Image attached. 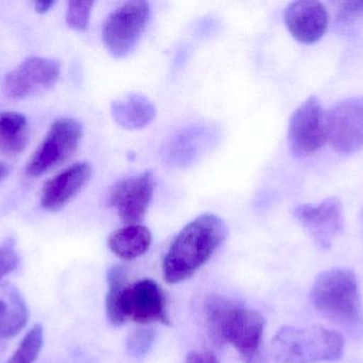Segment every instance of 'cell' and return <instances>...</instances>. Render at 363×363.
I'll return each mask as SVG.
<instances>
[{
  "instance_id": "26",
  "label": "cell",
  "mask_w": 363,
  "mask_h": 363,
  "mask_svg": "<svg viewBox=\"0 0 363 363\" xmlns=\"http://www.w3.org/2000/svg\"><path fill=\"white\" fill-rule=\"evenodd\" d=\"M55 2L50 0V1H36L34 4V6H35V11L40 14H44V13L48 12L53 6H55Z\"/></svg>"
},
{
  "instance_id": "1",
  "label": "cell",
  "mask_w": 363,
  "mask_h": 363,
  "mask_svg": "<svg viewBox=\"0 0 363 363\" xmlns=\"http://www.w3.org/2000/svg\"><path fill=\"white\" fill-rule=\"evenodd\" d=\"M207 334L216 347L232 345L245 363H267L262 354L266 321L259 311L215 294L205 302Z\"/></svg>"
},
{
  "instance_id": "22",
  "label": "cell",
  "mask_w": 363,
  "mask_h": 363,
  "mask_svg": "<svg viewBox=\"0 0 363 363\" xmlns=\"http://www.w3.org/2000/svg\"><path fill=\"white\" fill-rule=\"evenodd\" d=\"M94 1H70L66 12V21L72 29L85 30L89 26Z\"/></svg>"
},
{
  "instance_id": "14",
  "label": "cell",
  "mask_w": 363,
  "mask_h": 363,
  "mask_svg": "<svg viewBox=\"0 0 363 363\" xmlns=\"http://www.w3.org/2000/svg\"><path fill=\"white\" fill-rule=\"evenodd\" d=\"M284 21L291 36L303 44H313L325 34L330 23L328 9L319 1L291 2Z\"/></svg>"
},
{
  "instance_id": "7",
  "label": "cell",
  "mask_w": 363,
  "mask_h": 363,
  "mask_svg": "<svg viewBox=\"0 0 363 363\" xmlns=\"http://www.w3.org/2000/svg\"><path fill=\"white\" fill-rule=\"evenodd\" d=\"M83 128L70 117L57 119L27 166V174L42 176L49 170L65 163L78 151L82 140Z\"/></svg>"
},
{
  "instance_id": "3",
  "label": "cell",
  "mask_w": 363,
  "mask_h": 363,
  "mask_svg": "<svg viewBox=\"0 0 363 363\" xmlns=\"http://www.w3.org/2000/svg\"><path fill=\"white\" fill-rule=\"evenodd\" d=\"M228 230L223 220L213 213L199 215L172 241L163 262L168 283H179L194 276L223 244Z\"/></svg>"
},
{
  "instance_id": "8",
  "label": "cell",
  "mask_w": 363,
  "mask_h": 363,
  "mask_svg": "<svg viewBox=\"0 0 363 363\" xmlns=\"http://www.w3.org/2000/svg\"><path fill=\"white\" fill-rule=\"evenodd\" d=\"M326 142L337 153L363 148V97L341 100L325 113Z\"/></svg>"
},
{
  "instance_id": "5",
  "label": "cell",
  "mask_w": 363,
  "mask_h": 363,
  "mask_svg": "<svg viewBox=\"0 0 363 363\" xmlns=\"http://www.w3.org/2000/svg\"><path fill=\"white\" fill-rule=\"evenodd\" d=\"M271 352L277 363L338 362L345 353V339L323 326H284L273 337Z\"/></svg>"
},
{
  "instance_id": "4",
  "label": "cell",
  "mask_w": 363,
  "mask_h": 363,
  "mask_svg": "<svg viewBox=\"0 0 363 363\" xmlns=\"http://www.w3.org/2000/svg\"><path fill=\"white\" fill-rule=\"evenodd\" d=\"M311 300L318 313L354 339H363V304L354 271L330 269L313 283Z\"/></svg>"
},
{
  "instance_id": "25",
  "label": "cell",
  "mask_w": 363,
  "mask_h": 363,
  "mask_svg": "<svg viewBox=\"0 0 363 363\" xmlns=\"http://www.w3.org/2000/svg\"><path fill=\"white\" fill-rule=\"evenodd\" d=\"M185 363H219V362L211 352L192 351L186 356Z\"/></svg>"
},
{
  "instance_id": "23",
  "label": "cell",
  "mask_w": 363,
  "mask_h": 363,
  "mask_svg": "<svg viewBox=\"0 0 363 363\" xmlns=\"http://www.w3.org/2000/svg\"><path fill=\"white\" fill-rule=\"evenodd\" d=\"M19 257L13 240L0 244V279L12 273L18 266Z\"/></svg>"
},
{
  "instance_id": "9",
  "label": "cell",
  "mask_w": 363,
  "mask_h": 363,
  "mask_svg": "<svg viewBox=\"0 0 363 363\" xmlns=\"http://www.w3.org/2000/svg\"><path fill=\"white\" fill-rule=\"evenodd\" d=\"M326 142L325 112L320 100L311 96L290 117L288 143L298 158L308 157Z\"/></svg>"
},
{
  "instance_id": "2",
  "label": "cell",
  "mask_w": 363,
  "mask_h": 363,
  "mask_svg": "<svg viewBox=\"0 0 363 363\" xmlns=\"http://www.w3.org/2000/svg\"><path fill=\"white\" fill-rule=\"evenodd\" d=\"M128 271L121 264L108 271V290L106 313L112 325L121 326L127 321L170 325L167 303L163 289L152 279H142L128 285Z\"/></svg>"
},
{
  "instance_id": "13",
  "label": "cell",
  "mask_w": 363,
  "mask_h": 363,
  "mask_svg": "<svg viewBox=\"0 0 363 363\" xmlns=\"http://www.w3.org/2000/svg\"><path fill=\"white\" fill-rule=\"evenodd\" d=\"M218 139L217 130L207 125L190 126L170 139L164 149V160L174 168H186L200 159Z\"/></svg>"
},
{
  "instance_id": "15",
  "label": "cell",
  "mask_w": 363,
  "mask_h": 363,
  "mask_svg": "<svg viewBox=\"0 0 363 363\" xmlns=\"http://www.w3.org/2000/svg\"><path fill=\"white\" fill-rule=\"evenodd\" d=\"M93 168L89 162H77L47 181L43 188L40 206L47 211L65 207L91 180Z\"/></svg>"
},
{
  "instance_id": "6",
  "label": "cell",
  "mask_w": 363,
  "mask_h": 363,
  "mask_svg": "<svg viewBox=\"0 0 363 363\" xmlns=\"http://www.w3.org/2000/svg\"><path fill=\"white\" fill-rule=\"evenodd\" d=\"M150 11L148 2L129 1L106 17L102 40L113 57L125 58L134 50L148 23Z\"/></svg>"
},
{
  "instance_id": "12",
  "label": "cell",
  "mask_w": 363,
  "mask_h": 363,
  "mask_svg": "<svg viewBox=\"0 0 363 363\" xmlns=\"http://www.w3.org/2000/svg\"><path fill=\"white\" fill-rule=\"evenodd\" d=\"M60 76V64L45 58H28L11 70L4 81L8 97L21 99L52 87Z\"/></svg>"
},
{
  "instance_id": "18",
  "label": "cell",
  "mask_w": 363,
  "mask_h": 363,
  "mask_svg": "<svg viewBox=\"0 0 363 363\" xmlns=\"http://www.w3.org/2000/svg\"><path fill=\"white\" fill-rule=\"evenodd\" d=\"M151 243L152 234L148 227L142 224L119 228L113 232L108 239L111 251L125 260L142 257L150 249Z\"/></svg>"
},
{
  "instance_id": "17",
  "label": "cell",
  "mask_w": 363,
  "mask_h": 363,
  "mask_svg": "<svg viewBox=\"0 0 363 363\" xmlns=\"http://www.w3.org/2000/svg\"><path fill=\"white\" fill-rule=\"evenodd\" d=\"M27 321V305L21 292L12 283H0V338L16 336Z\"/></svg>"
},
{
  "instance_id": "20",
  "label": "cell",
  "mask_w": 363,
  "mask_h": 363,
  "mask_svg": "<svg viewBox=\"0 0 363 363\" xmlns=\"http://www.w3.org/2000/svg\"><path fill=\"white\" fill-rule=\"evenodd\" d=\"M44 343V330L35 325L23 337L18 347L6 363H33L38 359Z\"/></svg>"
},
{
  "instance_id": "11",
  "label": "cell",
  "mask_w": 363,
  "mask_h": 363,
  "mask_svg": "<svg viewBox=\"0 0 363 363\" xmlns=\"http://www.w3.org/2000/svg\"><path fill=\"white\" fill-rule=\"evenodd\" d=\"M294 215L315 244L324 251L332 247L345 229L342 206L336 197L328 198L318 205H300L294 208Z\"/></svg>"
},
{
  "instance_id": "16",
  "label": "cell",
  "mask_w": 363,
  "mask_h": 363,
  "mask_svg": "<svg viewBox=\"0 0 363 363\" xmlns=\"http://www.w3.org/2000/svg\"><path fill=\"white\" fill-rule=\"evenodd\" d=\"M113 119L125 129L146 127L155 119L157 108L143 94H130L123 99L115 100L111 106Z\"/></svg>"
},
{
  "instance_id": "19",
  "label": "cell",
  "mask_w": 363,
  "mask_h": 363,
  "mask_svg": "<svg viewBox=\"0 0 363 363\" xmlns=\"http://www.w3.org/2000/svg\"><path fill=\"white\" fill-rule=\"evenodd\" d=\"M29 124L25 115L13 111H0V153L8 157L21 155L30 138Z\"/></svg>"
},
{
  "instance_id": "27",
  "label": "cell",
  "mask_w": 363,
  "mask_h": 363,
  "mask_svg": "<svg viewBox=\"0 0 363 363\" xmlns=\"http://www.w3.org/2000/svg\"><path fill=\"white\" fill-rule=\"evenodd\" d=\"M8 168H6L4 164L0 163V181H1L2 179L8 175Z\"/></svg>"
},
{
  "instance_id": "24",
  "label": "cell",
  "mask_w": 363,
  "mask_h": 363,
  "mask_svg": "<svg viewBox=\"0 0 363 363\" xmlns=\"http://www.w3.org/2000/svg\"><path fill=\"white\" fill-rule=\"evenodd\" d=\"M363 16V1H345L341 4L337 19L342 23H351Z\"/></svg>"
},
{
  "instance_id": "21",
  "label": "cell",
  "mask_w": 363,
  "mask_h": 363,
  "mask_svg": "<svg viewBox=\"0 0 363 363\" xmlns=\"http://www.w3.org/2000/svg\"><path fill=\"white\" fill-rule=\"evenodd\" d=\"M155 341V332L151 328H138L129 335L125 343L130 356L142 359L150 352Z\"/></svg>"
},
{
  "instance_id": "10",
  "label": "cell",
  "mask_w": 363,
  "mask_h": 363,
  "mask_svg": "<svg viewBox=\"0 0 363 363\" xmlns=\"http://www.w3.org/2000/svg\"><path fill=\"white\" fill-rule=\"evenodd\" d=\"M155 180L151 172L121 179L111 187L108 202L125 225L144 221L155 193Z\"/></svg>"
}]
</instances>
